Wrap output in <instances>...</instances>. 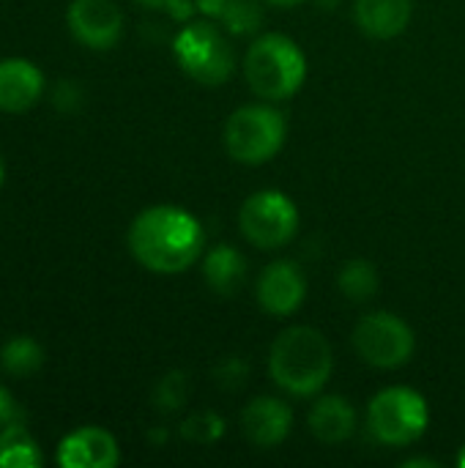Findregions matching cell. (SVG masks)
I'll return each instance as SVG.
<instances>
[{"label":"cell","mask_w":465,"mask_h":468,"mask_svg":"<svg viewBox=\"0 0 465 468\" xmlns=\"http://www.w3.org/2000/svg\"><path fill=\"white\" fill-rule=\"evenodd\" d=\"M206 233L195 214L162 203L140 211L129 225V252L153 274H181L203 255Z\"/></svg>","instance_id":"cell-1"},{"label":"cell","mask_w":465,"mask_h":468,"mask_svg":"<svg viewBox=\"0 0 465 468\" xmlns=\"http://www.w3.org/2000/svg\"><path fill=\"white\" fill-rule=\"evenodd\" d=\"M334 370V354L323 332L312 326L285 329L269 354V373L274 384L296 398L318 395Z\"/></svg>","instance_id":"cell-2"},{"label":"cell","mask_w":465,"mask_h":468,"mask_svg":"<svg viewBox=\"0 0 465 468\" xmlns=\"http://www.w3.org/2000/svg\"><path fill=\"white\" fill-rule=\"evenodd\" d=\"M244 77L263 101H285L304 85L307 58L293 38L282 33H263L247 49Z\"/></svg>","instance_id":"cell-3"},{"label":"cell","mask_w":465,"mask_h":468,"mask_svg":"<svg viewBox=\"0 0 465 468\" xmlns=\"http://www.w3.org/2000/svg\"><path fill=\"white\" fill-rule=\"evenodd\" d=\"M173 52L184 74L200 85H222L236 71L233 44L211 19L186 22L173 41Z\"/></svg>","instance_id":"cell-4"},{"label":"cell","mask_w":465,"mask_h":468,"mask_svg":"<svg viewBox=\"0 0 465 468\" xmlns=\"http://www.w3.org/2000/svg\"><path fill=\"white\" fill-rule=\"evenodd\" d=\"M285 115L271 104H244L225 123V148L241 165H263L285 145Z\"/></svg>","instance_id":"cell-5"},{"label":"cell","mask_w":465,"mask_h":468,"mask_svg":"<svg viewBox=\"0 0 465 468\" xmlns=\"http://www.w3.org/2000/svg\"><path fill=\"white\" fill-rule=\"evenodd\" d=\"M367 425L375 441L386 447H408L428 433V400L411 387H386L367 406Z\"/></svg>","instance_id":"cell-6"},{"label":"cell","mask_w":465,"mask_h":468,"mask_svg":"<svg viewBox=\"0 0 465 468\" xmlns=\"http://www.w3.org/2000/svg\"><path fill=\"white\" fill-rule=\"evenodd\" d=\"M238 228L252 247L280 250L299 233V208L285 192L263 189L244 200L238 211Z\"/></svg>","instance_id":"cell-7"},{"label":"cell","mask_w":465,"mask_h":468,"mask_svg":"<svg viewBox=\"0 0 465 468\" xmlns=\"http://www.w3.org/2000/svg\"><path fill=\"white\" fill-rule=\"evenodd\" d=\"M356 354L378 370H395L408 365L417 348L414 329L392 313H370L354 329Z\"/></svg>","instance_id":"cell-8"},{"label":"cell","mask_w":465,"mask_h":468,"mask_svg":"<svg viewBox=\"0 0 465 468\" xmlns=\"http://www.w3.org/2000/svg\"><path fill=\"white\" fill-rule=\"evenodd\" d=\"M71 36L88 49H112L123 36V14L112 0H71L66 11Z\"/></svg>","instance_id":"cell-9"},{"label":"cell","mask_w":465,"mask_h":468,"mask_svg":"<svg viewBox=\"0 0 465 468\" xmlns=\"http://www.w3.org/2000/svg\"><path fill=\"white\" fill-rule=\"evenodd\" d=\"M255 296L263 313L271 318H288L307 299V277L296 261H274L260 271Z\"/></svg>","instance_id":"cell-10"},{"label":"cell","mask_w":465,"mask_h":468,"mask_svg":"<svg viewBox=\"0 0 465 468\" xmlns=\"http://www.w3.org/2000/svg\"><path fill=\"white\" fill-rule=\"evenodd\" d=\"M55 461L63 468H115L121 461V450L110 431L85 425L63 436Z\"/></svg>","instance_id":"cell-11"},{"label":"cell","mask_w":465,"mask_h":468,"mask_svg":"<svg viewBox=\"0 0 465 468\" xmlns=\"http://www.w3.org/2000/svg\"><path fill=\"white\" fill-rule=\"evenodd\" d=\"M293 428V411L280 398H255L241 411V433L258 450L280 447Z\"/></svg>","instance_id":"cell-12"},{"label":"cell","mask_w":465,"mask_h":468,"mask_svg":"<svg viewBox=\"0 0 465 468\" xmlns=\"http://www.w3.org/2000/svg\"><path fill=\"white\" fill-rule=\"evenodd\" d=\"M44 93V74L25 58L0 60V112H27Z\"/></svg>","instance_id":"cell-13"},{"label":"cell","mask_w":465,"mask_h":468,"mask_svg":"<svg viewBox=\"0 0 465 468\" xmlns=\"http://www.w3.org/2000/svg\"><path fill=\"white\" fill-rule=\"evenodd\" d=\"M411 0H356L354 14L365 36L389 41L397 38L411 22Z\"/></svg>","instance_id":"cell-14"},{"label":"cell","mask_w":465,"mask_h":468,"mask_svg":"<svg viewBox=\"0 0 465 468\" xmlns=\"http://www.w3.org/2000/svg\"><path fill=\"white\" fill-rule=\"evenodd\" d=\"M307 425L312 436L323 444H343L356 431V411L343 395H326L321 398L307 417Z\"/></svg>","instance_id":"cell-15"},{"label":"cell","mask_w":465,"mask_h":468,"mask_svg":"<svg viewBox=\"0 0 465 468\" xmlns=\"http://www.w3.org/2000/svg\"><path fill=\"white\" fill-rule=\"evenodd\" d=\"M203 277L217 296H236L247 280V258L236 247L219 244L203 258Z\"/></svg>","instance_id":"cell-16"},{"label":"cell","mask_w":465,"mask_h":468,"mask_svg":"<svg viewBox=\"0 0 465 468\" xmlns=\"http://www.w3.org/2000/svg\"><path fill=\"white\" fill-rule=\"evenodd\" d=\"M44 455L25 425L0 428V468H41Z\"/></svg>","instance_id":"cell-17"},{"label":"cell","mask_w":465,"mask_h":468,"mask_svg":"<svg viewBox=\"0 0 465 468\" xmlns=\"http://www.w3.org/2000/svg\"><path fill=\"white\" fill-rule=\"evenodd\" d=\"M41 365H44V348L30 335L11 337L0 351V367L8 376L25 378V376H33L36 370H41Z\"/></svg>","instance_id":"cell-18"},{"label":"cell","mask_w":465,"mask_h":468,"mask_svg":"<svg viewBox=\"0 0 465 468\" xmlns=\"http://www.w3.org/2000/svg\"><path fill=\"white\" fill-rule=\"evenodd\" d=\"M337 285L348 302H370L378 291V269L365 258L348 261L337 274Z\"/></svg>","instance_id":"cell-19"},{"label":"cell","mask_w":465,"mask_h":468,"mask_svg":"<svg viewBox=\"0 0 465 468\" xmlns=\"http://www.w3.org/2000/svg\"><path fill=\"white\" fill-rule=\"evenodd\" d=\"M217 22H222L230 33H255L263 25V11L255 0H227Z\"/></svg>","instance_id":"cell-20"},{"label":"cell","mask_w":465,"mask_h":468,"mask_svg":"<svg viewBox=\"0 0 465 468\" xmlns=\"http://www.w3.org/2000/svg\"><path fill=\"white\" fill-rule=\"evenodd\" d=\"M225 433V420L214 411H200L181 425V436L192 444H214Z\"/></svg>","instance_id":"cell-21"},{"label":"cell","mask_w":465,"mask_h":468,"mask_svg":"<svg viewBox=\"0 0 465 468\" xmlns=\"http://www.w3.org/2000/svg\"><path fill=\"white\" fill-rule=\"evenodd\" d=\"M184 400H186V378L181 373H170L156 389V403L164 411H175L184 406Z\"/></svg>","instance_id":"cell-22"},{"label":"cell","mask_w":465,"mask_h":468,"mask_svg":"<svg viewBox=\"0 0 465 468\" xmlns=\"http://www.w3.org/2000/svg\"><path fill=\"white\" fill-rule=\"evenodd\" d=\"M140 5L151 8V11H162L167 16H173L175 22H189L197 11L195 0H137Z\"/></svg>","instance_id":"cell-23"},{"label":"cell","mask_w":465,"mask_h":468,"mask_svg":"<svg viewBox=\"0 0 465 468\" xmlns=\"http://www.w3.org/2000/svg\"><path fill=\"white\" fill-rule=\"evenodd\" d=\"M14 422H19L16 398H14L5 387H0V428H8V425H14Z\"/></svg>","instance_id":"cell-24"},{"label":"cell","mask_w":465,"mask_h":468,"mask_svg":"<svg viewBox=\"0 0 465 468\" xmlns=\"http://www.w3.org/2000/svg\"><path fill=\"white\" fill-rule=\"evenodd\" d=\"M266 3L280 5V8H291V5H299V3H304V0H266Z\"/></svg>","instance_id":"cell-25"},{"label":"cell","mask_w":465,"mask_h":468,"mask_svg":"<svg viewBox=\"0 0 465 468\" xmlns=\"http://www.w3.org/2000/svg\"><path fill=\"white\" fill-rule=\"evenodd\" d=\"M406 466H436L433 461H422V458H417V461H408Z\"/></svg>","instance_id":"cell-26"},{"label":"cell","mask_w":465,"mask_h":468,"mask_svg":"<svg viewBox=\"0 0 465 468\" xmlns=\"http://www.w3.org/2000/svg\"><path fill=\"white\" fill-rule=\"evenodd\" d=\"M3 181H5V162H3V156H0V189H3Z\"/></svg>","instance_id":"cell-27"},{"label":"cell","mask_w":465,"mask_h":468,"mask_svg":"<svg viewBox=\"0 0 465 468\" xmlns=\"http://www.w3.org/2000/svg\"><path fill=\"white\" fill-rule=\"evenodd\" d=\"M458 466L465 468V447H463V450H460V455H458Z\"/></svg>","instance_id":"cell-28"}]
</instances>
